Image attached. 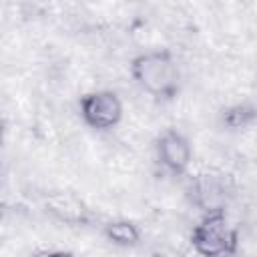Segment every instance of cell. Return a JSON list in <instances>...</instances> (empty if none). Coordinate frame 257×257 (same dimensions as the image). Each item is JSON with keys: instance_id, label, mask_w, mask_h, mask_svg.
Segmentation results:
<instances>
[{"instance_id": "cell-1", "label": "cell", "mask_w": 257, "mask_h": 257, "mask_svg": "<svg viewBox=\"0 0 257 257\" xmlns=\"http://www.w3.org/2000/svg\"><path fill=\"white\" fill-rule=\"evenodd\" d=\"M131 74L145 92L157 98H171L179 90V68L169 52L139 54L131 64Z\"/></svg>"}, {"instance_id": "cell-2", "label": "cell", "mask_w": 257, "mask_h": 257, "mask_svg": "<svg viewBox=\"0 0 257 257\" xmlns=\"http://www.w3.org/2000/svg\"><path fill=\"white\" fill-rule=\"evenodd\" d=\"M193 247L201 257H231L237 249V231L229 225L221 209L209 211L191 235Z\"/></svg>"}, {"instance_id": "cell-3", "label": "cell", "mask_w": 257, "mask_h": 257, "mask_svg": "<svg viewBox=\"0 0 257 257\" xmlns=\"http://www.w3.org/2000/svg\"><path fill=\"white\" fill-rule=\"evenodd\" d=\"M80 112L88 126L106 131L120 122L122 118V102L110 90H96L80 100Z\"/></svg>"}, {"instance_id": "cell-4", "label": "cell", "mask_w": 257, "mask_h": 257, "mask_svg": "<svg viewBox=\"0 0 257 257\" xmlns=\"http://www.w3.org/2000/svg\"><path fill=\"white\" fill-rule=\"evenodd\" d=\"M157 155L165 169L179 175L189 167L193 151H191V143L187 141L185 135H181L175 128H169L159 137Z\"/></svg>"}, {"instance_id": "cell-5", "label": "cell", "mask_w": 257, "mask_h": 257, "mask_svg": "<svg viewBox=\"0 0 257 257\" xmlns=\"http://www.w3.org/2000/svg\"><path fill=\"white\" fill-rule=\"evenodd\" d=\"M44 205L50 215L68 225H84L90 219V211L84 201L72 193H52Z\"/></svg>"}, {"instance_id": "cell-6", "label": "cell", "mask_w": 257, "mask_h": 257, "mask_svg": "<svg viewBox=\"0 0 257 257\" xmlns=\"http://www.w3.org/2000/svg\"><path fill=\"white\" fill-rule=\"evenodd\" d=\"M104 237L108 241H112L114 245L120 247H135L141 241V231L135 223L118 219V221H110L104 225Z\"/></svg>"}, {"instance_id": "cell-7", "label": "cell", "mask_w": 257, "mask_h": 257, "mask_svg": "<svg viewBox=\"0 0 257 257\" xmlns=\"http://www.w3.org/2000/svg\"><path fill=\"white\" fill-rule=\"evenodd\" d=\"M32 257H74V255L70 251H56V249H52V251H38Z\"/></svg>"}, {"instance_id": "cell-8", "label": "cell", "mask_w": 257, "mask_h": 257, "mask_svg": "<svg viewBox=\"0 0 257 257\" xmlns=\"http://www.w3.org/2000/svg\"><path fill=\"white\" fill-rule=\"evenodd\" d=\"M183 257H187V255H183Z\"/></svg>"}]
</instances>
